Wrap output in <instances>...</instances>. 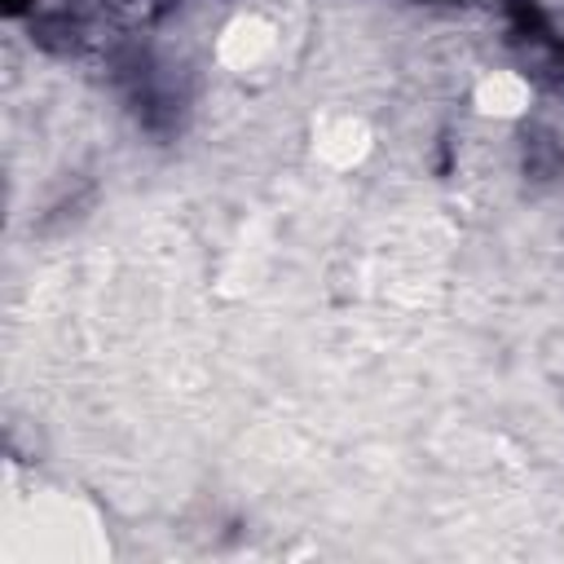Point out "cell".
Returning a JSON list of instances; mask_svg holds the SVG:
<instances>
[{
	"label": "cell",
	"instance_id": "6da1fadb",
	"mask_svg": "<svg viewBox=\"0 0 564 564\" xmlns=\"http://www.w3.org/2000/svg\"><path fill=\"white\" fill-rule=\"evenodd\" d=\"M269 48H273V26L264 18H256V13L234 18L225 26V35H220V62L234 66V70H247V66L264 62Z\"/></svg>",
	"mask_w": 564,
	"mask_h": 564
},
{
	"label": "cell",
	"instance_id": "7a4b0ae2",
	"mask_svg": "<svg viewBox=\"0 0 564 564\" xmlns=\"http://www.w3.org/2000/svg\"><path fill=\"white\" fill-rule=\"evenodd\" d=\"M533 101V88L524 84V75L516 70H494L476 84V106L480 115H494V119H516L524 106Z\"/></svg>",
	"mask_w": 564,
	"mask_h": 564
},
{
	"label": "cell",
	"instance_id": "3957f363",
	"mask_svg": "<svg viewBox=\"0 0 564 564\" xmlns=\"http://www.w3.org/2000/svg\"><path fill=\"white\" fill-rule=\"evenodd\" d=\"M366 145H370V132H366L357 119H335V123L317 137V154H322L326 163H335V167L357 163V159L366 154Z\"/></svg>",
	"mask_w": 564,
	"mask_h": 564
}]
</instances>
